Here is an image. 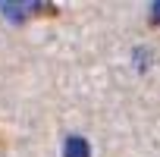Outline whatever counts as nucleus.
<instances>
[{
  "mask_svg": "<svg viewBox=\"0 0 160 157\" xmlns=\"http://www.w3.org/2000/svg\"><path fill=\"white\" fill-rule=\"evenodd\" d=\"M38 10H41V3H10V0L0 3V13L7 19H25L28 13H38Z\"/></svg>",
  "mask_w": 160,
  "mask_h": 157,
  "instance_id": "nucleus-1",
  "label": "nucleus"
},
{
  "mask_svg": "<svg viewBox=\"0 0 160 157\" xmlns=\"http://www.w3.org/2000/svg\"><path fill=\"white\" fill-rule=\"evenodd\" d=\"M151 22H157V25H160V0L151 7Z\"/></svg>",
  "mask_w": 160,
  "mask_h": 157,
  "instance_id": "nucleus-3",
  "label": "nucleus"
},
{
  "mask_svg": "<svg viewBox=\"0 0 160 157\" xmlns=\"http://www.w3.org/2000/svg\"><path fill=\"white\" fill-rule=\"evenodd\" d=\"M63 157H91V148L82 135H69L63 144Z\"/></svg>",
  "mask_w": 160,
  "mask_h": 157,
  "instance_id": "nucleus-2",
  "label": "nucleus"
}]
</instances>
